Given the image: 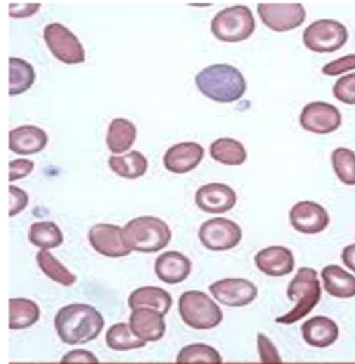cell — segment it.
I'll return each mask as SVG.
<instances>
[{
    "label": "cell",
    "mask_w": 355,
    "mask_h": 364,
    "mask_svg": "<svg viewBox=\"0 0 355 364\" xmlns=\"http://www.w3.org/2000/svg\"><path fill=\"white\" fill-rule=\"evenodd\" d=\"M104 324L102 315L94 306L80 303L61 308L54 320L60 340L70 345L85 344L95 339Z\"/></svg>",
    "instance_id": "6da1fadb"
},
{
    "label": "cell",
    "mask_w": 355,
    "mask_h": 364,
    "mask_svg": "<svg viewBox=\"0 0 355 364\" xmlns=\"http://www.w3.org/2000/svg\"><path fill=\"white\" fill-rule=\"evenodd\" d=\"M195 82L204 95L220 103L238 100L247 87L243 74L228 64H215L204 68L195 76Z\"/></svg>",
    "instance_id": "7a4b0ae2"
},
{
    "label": "cell",
    "mask_w": 355,
    "mask_h": 364,
    "mask_svg": "<svg viewBox=\"0 0 355 364\" xmlns=\"http://www.w3.org/2000/svg\"><path fill=\"white\" fill-rule=\"evenodd\" d=\"M124 245L132 251L153 253L166 247L171 238V231L160 218L141 216L130 220L122 229Z\"/></svg>",
    "instance_id": "3957f363"
},
{
    "label": "cell",
    "mask_w": 355,
    "mask_h": 364,
    "mask_svg": "<svg viewBox=\"0 0 355 364\" xmlns=\"http://www.w3.org/2000/svg\"><path fill=\"white\" fill-rule=\"evenodd\" d=\"M286 293L291 301L297 303L289 312L277 317L275 322L291 324L308 315L320 301L322 290L317 272L310 267L298 269L288 286Z\"/></svg>",
    "instance_id": "277c9868"
},
{
    "label": "cell",
    "mask_w": 355,
    "mask_h": 364,
    "mask_svg": "<svg viewBox=\"0 0 355 364\" xmlns=\"http://www.w3.org/2000/svg\"><path fill=\"white\" fill-rule=\"evenodd\" d=\"M178 310L184 322L196 329H212L223 320V313L217 304L198 290L183 292L178 300Z\"/></svg>",
    "instance_id": "5b68a950"
},
{
    "label": "cell",
    "mask_w": 355,
    "mask_h": 364,
    "mask_svg": "<svg viewBox=\"0 0 355 364\" xmlns=\"http://www.w3.org/2000/svg\"><path fill=\"white\" fill-rule=\"evenodd\" d=\"M255 29V20L246 6L236 5L218 12L211 22V30L218 40L236 42L249 38Z\"/></svg>",
    "instance_id": "8992f818"
},
{
    "label": "cell",
    "mask_w": 355,
    "mask_h": 364,
    "mask_svg": "<svg viewBox=\"0 0 355 364\" xmlns=\"http://www.w3.org/2000/svg\"><path fill=\"white\" fill-rule=\"evenodd\" d=\"M347 38L345 26L333 19L315 21L305 28L302 35L304 45L318 53H330L339 49Z\"/></svg>",
    "instance_id": "52a82bcc"
},
{
    "label": "cell",
    "mask_w": 355,
    "mask_h": 364,
    "mask_svg": "<svg viewBox=\"0 0 355 364\" xmlns=\"http://www.w3.org/2000/svg\"><path fill=\"white\" fill-rule=\"evenodd\" d=\"M201 243L211 251H225L235 247L241 241L242 231L234 221L214 217L204 222L198 231Z\"/></svg>",
    "instance_id": "ba28073f"
},
{
    "label": "cell",
    "mask_w": 355,
    "mask_h": 364,
    "mask_svg": "<svg viewBox=\"0 0 355 364\" xmlns=\"http://www.w3.org/2000/svg\"><path fill=\"white\" fill-rule=\"evenodd\" d=\"M44 38L53 55L67 64L85 61V51L77 37L64 25L47 24L44 28Z\"/></svg>",
    "instance_id": "9c48e42d"
},
{
    "label": "cell",
    "mask_w": 355,
    "mask_h": 364,
    "mask_svg": "<svg viewBox=\"0 0 355 364\" xmlns=\"http://www.w3.org/2000/svg\"><path fill=\"white\" fill-rule=\"evenodd\" d=\"M257 13L263 23L269 28L283 32L300 26L306 18V11L301 3H265L257 5Z\"/></svg>",
    "instance_id": "30bf717a"
},
{
    "label": "cell",
    "mask_w": 355,
    "mask_h": 364,
    "mask_svg": "<svg viewBox=\"0 0 355 364\" xmlns=\"http://www.w3.org/2000/svg\"><path fill=\"white\" fill-rule=\"evenodd\" d=\"M214 297L223 305L241 307L252 302L257 296V286L243 278H225L209 286Z\"/></svg>",
    "instance_id": "8fae6325"
},
{
    "label": "cell",
    "mask_w": 355,
    "mask_h": 364,
    "mask_svg": "<svg viewBox=\"0 0 355 364\" xmlns=\"http://www.w3.org/2000/svg\"><path fill=\"white\" fill-rule=\"evenodd\" d=\"M342 117L334 105L324 101L307 104L300 115L301 126L310 132L326 134L336 131L341 124Z\"/></svg>",
    "instance_id": "7c38bea8"
},
{
    "label": "cell",
    "mask_w": 355,
    "mask_h": 364,
    "mask_svg": "<svg viewBox=\"0 0 355 364\" xmlns=\"http://www.w3.org/2000/svg\"><path fill=\"white\" fill-rule=\"evenodd\" d=\"M291 226L305 234H315L324 231L329 223L328 213L320 204L311 201L296 203L289 212Z\"/></svg>",
    "instance_id": "4fadbf2b"
},
{
    "label": "cell",
    "mask_w": 355,
    "mask_h": 364,
    "mask_svg": "<svg viewBox=\"0 0 355 364\" xmlns=\"http://www.w3.org/2000/svg\"><path fill=\"white\" fill-rule=\"evenodd\" d=\"M236 194L229 185L211 183L200 186L195 193V202L204 212L221 214L231 210L236 203Z\"/></svg>",
    "instance_id": "5bb4252c"
},
{
    "label": "cell",
    "mask_w": 355,
    "mask_h": 364,
    "mask_svg": "<svg viewBox=\"0 0 355 364\" xmlns=\"http://www.w3.org/2000/svg\"><path fill=\"white\" fill-rule=\"evenodd\" d=\"M119 226L100 223L92 226L88 233L92 247L99 254L111 258L125 256L132 252L122 240Z\"/></svg>",
    "instance_id": "9a60e30c"
},
{
    "label": "cell",
    "mask_w": 355,
    "mask_h": 364,
    "mask_svg": "<svg viewBox=\"0 0 355 364\" xmlns=\"http://www.w3.org/2000/svg\"><path fill=\"white\" fill-rule=\"evenodd\" d=\"M204 154V148L196 142H180L167 149L163 163L169 172L184 174L195 169L202 161Z\"/></svg>",
    "instance_id": "2e32d148"
},
{
    "label": "cell",
    "mask_w": 355,
    "mask_h": 364,
    "mask_svg": "<svg viewBox=\"0 0 355 364\" xmlns=\"http://www.w3.org/2000/svg\"><path fill=\"white\" fill-rule=\"evenodd\" d=\"M254 263L260 271L270 276L288 274L295 266L291 251L280 245H272L260 250L254 256Z\"/></svg>",
    "instance_id": "e0dca14e"
},
{
    "label": "cell",
    "mask_w": 355,
    "mask_h": 364,
    "mask_svg": "<svg viewBox=\"0 0 355 364\" xmlns=\"http://www.w3.org/2000/svg\"><path fill=\"white\" fill-rule=\"evenodd\" d=\"M164 315L160 312L146 307L132 310L130 325L133 333L145 342H155L164 335L166 324Z\"/></svg>",
    "instance_id": "ac0fdd59"
},
{
    "label": "cell",
    "mask_w": 355,
    "mask_h": 364,
    "mask_svg": "<svg viewBox=\"0 0 355 364\" xmlns=\"http://www.w3.org/2000/svg\"><path fill=\"white\" fill-rule=\"evenodd\" d=\"M191 262L183 254L169 251L160 254L155 262V272L157 277L168 284H176L184 281L190 274Z\"/></svg>",
    "instance_id": "d6986e66"
},
{
    "label": "cell",
    "mask_w": 355,
    "mask_h": 364,
    "mask_svg": "<svg viewBox=\"0 0 355 364\" xmlns=\"http://www.w3.org/2000/svg\"><path fill=\"white\" fill-rule=\"evenodd\" d=\"M46 132L33 125H24L9 131V149L20 155H30L42 151L46 145Z\"/></svg>",
    "instance_id": "ffe728a7"
},
{
    "label": "cell",
    "mask_w": 355,
    "mask_h": 364,
    "mask_svg": "<svg viewBox=\"0 0 355 364\" xmlns=\"http://www.w3.org/2000/svg\"><path fill=\"white\" fill-rule=\"evenodd\" d=\"M304 340L309 345L324 348L332 345L338 338L337 324L324 316L313 317L301 326Z\"/></svg>",
    "instance_id": "44dd1931"
},
{
    "label": "cell",
    "mask_w": 355,
    "mask_h": 364,
    "mask_svg": "<svg viewBox=\"0 0 355 364\" xmlns=\"http://www.w3.org/2000/svg\"><path fill=\"white\" fill-rule=\"evenodd\" d=\"M128 305L132 310L146 307L156 310L164 315L172 305V297L165 290L157 286H143L135 290L128 297Z\"/></svg>",
    "instance_id": "7402d4cb"
},
{
    "label": "cell",
    "mask_w": 355,
    "mask_h": 364,
    "mask_svg": "<svg viewBox=\"0 0 355 364\" xmlns=\"http://www.w3.org/2000/svg\"><path fill=\"white\" fill-rule=\"evenodd\" d=\"M325 291L336 297L355 295V276L337 265H329L321 272Z\"/></svg>",
    "instance_id": "603a6c76"
},
{
    "label": "cell",
    "mask_w": 355,
    "mask_h": 364,
    "mask_svg": "<svg viewBox=\"0 0 355 364\" xmlns=\"http://www.w3.org/2000/svg\"><path fill=\"white\" fill-rule=\"evenodd\" d=\"M137 134L135 124L124 118H115L109 124L106 135L107 147L112 153L128 150L133 144Z\"/></svg>",
    "instance_id": "cb8c5ba5"
},
{
    "label": "cell",
    "mask_w": 355,
    "mask_h": 364,
    "mask_svg": "<svg viewBox=\"0 0 355 364\" xmlns=\"http://www.w3.org/2000/svg\"><path fill=\"white\" fill-rule=\"evenodd\" d=\"M109 167L121 177L134 179L143 176L148 168V161L138 151H131L123 156H110Z\"/></svg>",
    "instance_id": "d4e9b609"
},
{
    "label": "cell",
    "mask_w": 355,
    "mask_h": 364,
    "mask_svg": "<svg viewBox=\"0 0 355 364\" xmlns=\"http://www.w3.org/2000/svg\"><path fill=\"white\" fill-rule=\"evenodd\" d=\"M40 317L37 304L26 298L9 299V329H21L31 326Z\"/></svg>",
    "instance_id": "484cf974"
},
{
    "label": "cell",
    "mask_w": 355,
    "mask_h": 364,
    "mask_svg": "<svg viewBox=\"0 0 355 364\" xmlns=\"http://www.w3.org/2000/svg\"><path fill=\"white\" fill-rule=\"evenodd\" d=\"M209 153L214 160L227 165H241L247 158L243 145L238 140L227 137L213 142Z\"/></svg>",
    "instance_id": "4316f807"
},
{
    "label": "cell",
    "mask_w": 355,
    "mask_h": 364,
    "mask_svg": "<svg viewBox=\"0 0 355 364\" xmlns=\"http://www.w3.org/2000/svg\"><path fill=\"white\" fill-rule=\"evenodd\" d=\"M107 346L116 351H128L144 347L146 342L138 338L130 324L116 323L110 326L105 336Z\"/></svg>",
    "instance_id": "83f0119b"
},
{
    "label": "cell",
    "mask_w": 355,
    "mask_h": 364,
    "mask_svg": "<svg viewBox=\"0 0 355 364\" xmlns=\"http://www.w3.org/2000/svg\"><path fill=\"white\" fill-rule=\"evenodd\" d=\"M35 74L31 65L15 57L9 58V95L21 94L33 83Z\"/></svg>",
    "instance_id": "f1b7e54d"
},
{
    "label": "cell",
    "mask_w": 355,
    "mask_h": 364,
    "mask_svg": "<svg viewBox=\"0 0 355 364\" xmlns=\"http://www.w3.org/2000/svg\"><path fill=\"white\" fill-rule=\"evenodd\" d=\"M28 240L34 245L44 249L60 245L63 235L53 222L42 221L32 224L28 233Z\"/></svg>",
    "instance_id": "f546056e"
},
{
    "label": "cell",
    "mask_w": 355,
    "mask_h": 364,
    "mask_svg": "<svg viewBox=\"0 0 355 364\" xmlns=\"http://www.w3.org/2000/svg\"><path fill=\"white\" fill-rule=\"evenodd\" d=\"M36 260L42 271L53 281L64 286H69L76 281V275L70 272L46 249H42L37 253Z\"/></svg>",
    "instance_id": "4dcf8cb0"
},
{
    "label": "cell",
    "mask_w": 355,
    "mask_h": 364,
    "mask_svg": "<svg viewBox=\"0 0 355 364\" xmlns=\"http://www.w3.org/2000/svg\"><path fill=\"white\" fill-rule=\"evenodd\" d=\"M223 359L213 347L204 343H193L182 347L177 357L178 363H220Z\"/></svg>",
    "instance_id": "1f68e13d"
},
{
    "label": "cell",
    "mask_w": 355,
    "mask_h": 364,
    "mask_svg": "<svg viewBox=\"0 0 355 364\" xmlns=\"http://www.w3.org/2000/svg\"><path fill=\"white\" fill-rule=\"evenodd\" d=\"M333 169L341 182L355 185V153L346 147H338L331 154Z\"/></svg>",
    "instance_id": "d6a6232c"
},
{
    "label": "cell",
    "mask_w": 355,
    "mask_h": 364,
    "mask_svg": "<svg viewBox=\"0 0 355 364\" xmlns=\"http://www.w3.org/2000/svg\"><path fill=\"white\" fill-rule=\"evenodd\" d=\"M333 94L343 103L355 104V73L338 78L333 87Z\"/></svg>",
    "instance_id": "836d02e7"
},
{
    "label": "cell",
    "mask_w": 355,
    "mask_h": 364,
    "mask_svg": "<svg viewBox=\"0 0 355 364\" xmlns=\"http://www.w3.org/2000/svg\"><path fill=\"white\" fill-rule=\"evenodd\" d=\"M355 69V53L346 55L326 64L322 69L324 74L336 76Z\"/></svg>",
    "instance_id": "e575fe53"
},
{
    "label": "cell",
    "mask_w": 355,
    "mask_h": 364,
    "mask_svg": "<svg viewBox=\"0 0 355 364\" xmlns=\"http://www.w3.org/2000/svg\"><path fill=\"white\" fill-rule=\"evenodd\" d=\"M257 348L263 363H281L282 360L273 343L263 333L257 334Z\"/></svg>",
    "instance_id": "d590c367"
},
{
    "label": "cell",
    "mask_w": 355,
    "mask_h": 364,
    "mask_svg": "<svg viewBox=\"0 0 355 364\" xmlns=\"http://www.w3.org/2000/svg\"><path fill=\"white\" fill-rule=\"evenodd\" d=\"M28 203L27 193L15 185H9V216L12 217L23 210Z\"/></svg>",
    "instance_id": "8d00e7d4"
},
{
    "label": "cell",
    "mask_w": 355,
    "mask_h": 364,
    "mask_svg": "<svg viewBox=\"0 0 355 364\" xmlns=\"http://www.w3.org/2000/svg\"><path fill=\"white\" fill-rule=\"evenodd\" d=\"M34 163L28 159L19 158L9 162V181L26 177L33 170Z\"/></svg>",
    "instance_id": "74e56055"
},
{
    "label": "cell",
    "mask_w": 355,
    "mask_h": 364,
    "mask_svg": "<svg viewBox=\"0 0 355 364\" xmlns=\"http://www.w3.org/2000/svg\"><path fill=\"white\" fill-rule=\"evenodd\" d=\"M62 363H97L98 358L94 354L89 351L84 349H75L66 354L60 361Z\"/></svg>",
    "instance_id": "f35d334b"
},
{
    "label": "cell",
    "mask_w": 355,
    "mask_h": 364,
    "mask_svg": "<svg viewBox=\"0 0 355 364\" xmlns=\"http://www.w3.org/2000/svg\"><path fill=\"white\" fill-rule=\"evenodd\" d=\"M40 6V3H26L9 5V15L12 17H26L35 13Z\"/></svg>",
    "instance_id": "ab89813d"
},
{
    "label": "cell",
    "mask_w": 355,
    "mask_h": 364,
    "mask_svg": "<svg viewBox=\"0 0 355 364\" xmlns=\"http://www.w3.org/2000/svg\"><path fill=\"white\" fill-rule=\"evenodd\" d=\"M341 258L343 264L355 272V243L343 248Z\"/></svg>",
    "instance_id": "60d3db41"
}]
</instances>
